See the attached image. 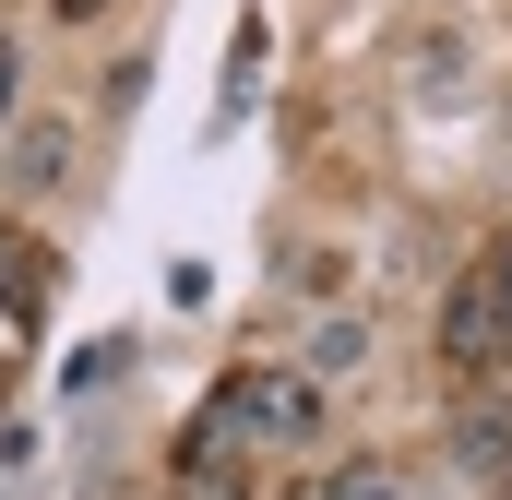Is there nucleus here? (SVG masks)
I'll return each instance as SVG.
<instances>
[{
	"label": "nucleus",
	"mask_w": 512,
	"mask_h": 500,
	"mask_svg": "<svg viewBox=\"0 0 512 500\" xmlns=\"http://www.w3.org/2000/svg\"><path fill=\"white\" fill-rule=\"evenodd\" d=\"M0 120H12V36H0Z\"/></svg>",
	"instance_id": "0eeeda50"
},
{
	"label": "nucleus",
	"mask_w": 512,
	"mask_h": 500,
	"mask_svg": "<svg viewBox=\"0 0 512 500\" xmlns=\"http://www.w3.org/2000/svg\"><path fill=\"white\" fill-rule=\"evenodd\" d=\"M0 310H24V322L48 310V250L24 239V227H0Z\"/></svg>",
	"instance_id": "7ed1b4c3"
},
{
	"label": "nucleus",
	"mask_w": 512,
	"mask_h": 500,
	"mask_svg": "<svg viewBox=\"0 0 512 500\" xmlns=\"http://www.w3.org/2000/svg\"><path fill=\"white\" fill-rule=\"evenodd\" d=\"M441 358H453V381L501 393V370H512V250L465 262V286H453V310H441Z\"/></svg>",
	"instance_id": "f03ea898"
},
{
	"label": "nucleus",
	"mask_w": 512,
	"mask_h": 500,
	"mask_svg": "<svg viewBox=\"0 0 512 500\" xmlns=\"http://www.w3.org/2000/svg\"><path fill=\"white\" fill-rule=\"evenodd\" d=\"M310 500H393V465H370V453H358V465H334Z\"/></svg>",
	"instance_id": "20e7f679"
},
{
	"label": "nucleus",
	"mask_w": 512,
	"mask_h": 500,
	"mask_svg": "<svg viewBox=\"0 0 512 500\" xmlns=\"http://www.w3.org/2000/svg\"><path fill=\"white\" fill-rule=\"evenodd\" d=\"M12 358H24V310H0V381H12Z\"/></svg>",
	"instance_id": "39448f33"
},
{
	"label": "nucleus",
	"mask_w": 512,
	"mask_h": 500,
	"mask_svg": "<svg viewBox=\"0 0 512 500\" xmlns=\"http://www.w3.org/2000/svg\"><path fill=\"white\" fill-rule=\"evenodd\" d=\"M215 441H274V453H310L322 441V381L310 370H227L203 405Z\"/></svg>",
	"instance_id": "f257e3e1"
},
{
	"label": "nucleus",
	"mask_w": 512,
	"mask_h": 500,
	"mask_svg": "<svg viewBox=\"0 0 512 500\" xmlns=\"http://www.w3.org/2000/svg\"><path fill=\"white\" fill-rule=\"evenodd\" d=\"M48 12H60V24H96V12H108V0H48Z\"/></svg>",
	"instance_id": "423d86ee"
}]
</instances>
